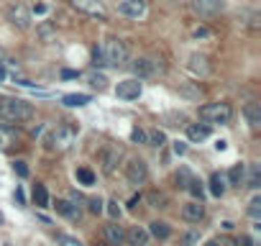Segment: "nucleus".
<instances>
[{"label": "nucleus", "instance_id": "aec40b11", "mask_svg": "<svg viewBox=\"0 0 261 246\" xmlns=\"http://www.w3.org/2000/svg\"><path fill=\"white\" fill-rule=\"evenodd\" d=\"M149 236H156V238H169L172 236V228H169V223H164V220H154V223H149Z\"/></svg>", "mask_w": 261, "mask_h": 246}, {"label": "nucleus", "instance_id": "8fccbe9b", "mask_svg": "<svg viewBox=\"0 0 261 246\" xmlns=\"http://www.w3.org/2000/svg\"><path fill=\"white\" fill-rule=\"evenodd\" d=\"M3 220H6V215H3V213H0V223H3Z\"/></svg>", "mask_w": 261, "mask_h": 246}, {"label": "nucleus", "instance_id": "79ce46f5", "mask_svg": "<svg viewBox=\"0 0 261 246\" xmlns=\"http://www.w3.org/2000/svg\"><path fill=\"white\" fill-rule=\"evenodd\" d=\"M236 246H253V241H251V236H238Z\"/></svg>", "mask_w": 261, "mask_h": 246}, {"label": "nucleus", "instance_id": "b1692460", "mask_svg": "<svg viewBox=\"0 0 261 246\" xmlns=\"http://www.w3.org/2000/svg\"><path fill=\"white\" fill-rule=\"evenodd\" d=\"M85 80H87V85H90V87H95L97 92H102V90L108 87V80H105V75H100V72H87V75H85Z\"/></svg>", "mask_w": 261, "mask_h": 246}, {"label": "nucleus", "instance_id": "0eeeda50", "mask_svg": "<svg viewBox=\"0 0 261 246\" xmlns=\"http://www.w3.org/2000/svg\"><path fill=\"white\" fill-rule=\"evenodd\" d=\"M130 69H134L136 80H146V77H154L162 67H159V62H154L149 57H139V59L130 62Z\"/></svg>", "mask_w": 261, "mask_h": 246}, {"label": "nucleus", "instance_id": "2f4dec72", "mask_svg": "<svg viewBox=\"0 0 261 246\" xmlns=\"http://www.w3.org/2000/svg\"><path fill=\"white\" fill-rule=\"evenodd\" d=\"M77 180H80L82 185H95V175H92V169H87V167H80V169H77Z\"/></svg>", "mask_w": 261, "mask_h": 246}, {"label": "nucleus", "instance_id": "f03ea898", "mask_svg": "<svg viewBox=\"0 0 261 246\" xmlns=\"http://www.w3.org/2000/svg\"><path fill=\"white\" fill-rule=\"evenodd\" d=\"M102 54H105V64H110V67H115V69H120V67L128 64V46H125V41L118 39V36H110V39L105 41Z\"/></svg>", "mask_w": 261, "mask_h": 246}, {"label": "nucleus", "instance_id": "f8f14e48", "mask_svg": "<svg viewBox=\"0 0 261 246\" xmlns=\"http://www.w3.org/2000/svg\"><path fill=\"white\" fill-rule=\"evenodd\" d=\"M54 208H57V213L64 215L67 220H74V223H77V220L82 218V208H80L74 200H57Z\"/></svg>", "mask_w": 261, "mask_h": 246}, {"label": "nucleus", "instance_id": "2eb2a0df", "mask_svg": "<svg viewBox=\"0 0 261 246\" xmlns=\"http://www.w3.org/2000/svg\"><path fill=\"white\" fill-rule=\"evenodd\" d=\"M125 241H128V246H146L149 243V231L144 226H130L128 233H125Z\"/></svg>", "mask_w": 261, "mask_h": 246}, {"label": "nucleus", "instance_id": "4c0bfd02", "mask_svg": "<svg viewBox=\"0 0 261 246\" xmlns=\"http://www.w3.org/2000/svg\"><path fill=\"white\" fill-rule=\"evenodd\" d=\"M192 36H195V39H210V36H213V31H210L207 26H197V29L192 31Z\"/></svg>", "mask_w": 261, "mask_h": 246}, {"label": "nucleus", "instance_id": "9b49d317", "mask_svg": "<svg viewBox=\"0 0 261 246\" xmlns=\"http://www.w3.org/2000/svg\"><path fill=\"white\" fill-rule=\"evenodd\" d=\"M146 11H149L146 0H123L118 6V13L125 18H141V16H146Z\"/></svg>", "mask_w": 261, "mask_h": 246}, {"label": "nucleus", "instance_id": "09e8293b", "mask_svg": "<svg viewBox=\"0 0 261 246\" xmlns=\"http://www.w3.org/2000/svg\"><path fill=\"white\" fill-rule=\"evenodd\" d=\"M0 80H6V69L3 67H0Z\"/></svg>", "mask_w": 261, "mask_h": 246}, {"label": "nucleus", "instance_id": "f257e3e1", "mask_svg": "<svg viewBox=\"0 0 261 246\" xmlns=\"http://www.w3.org/2000/svg\"><path fill=\"white\" fill-rule=\"evenodd\" d=\"M0 118L11 123H26L34 118V105L18 97H0Z\"/></svg>", "mask_w": 261, "mask_h": 246}, {"label": "nucleus", "instance_id": "a19ab883", "mask_svg": "<svg viewBox=\"0 0 261 246\" xmlns=\"http://www.w3.org/2000/svg\"><path fill=\"white\" fill-rule=\"evenodd\" d=\"M172 149H174V154H177V157H182V154L187 152V144H185V141H174V146H172Z\"/></svg>", "mask_w": 261, "mask_h": 246}, {"label": "nucleus", "instance_id": "c03bdc74", "mask_svg": "<svg viewBox=\"0 0 261 246\" xmlns=\"http://www.w3.org/2000/svg\"><path fill=\"white\" fill-rule=\"evenodd\" d=\"M34 13H39V16L46 13V6H44V3H36V6H34Z\"/></svg>", "mask_w": 261, "mask_h": 246}, {"label": "nucleus", "instance_id": "cd10ccee", "mask_svg": "<svg viewBox=\"0 0 261 246\" xmlns=\"http://www.w3.org/2000/svg\"><path fill=\"white\" fill-rule=\"evenodd\" d=\"M146 144H149V146H156V149H162V146L167 144V136H164V131H159V129L149 131V134H146Z\"/></svg>", "mask_w": 261, "mask_h": 246}, {"label": "nucleus", "instance_id": "ea45409f", "mask_svg": "<svg viewBox=\"0 0 261 246\" xmlns=\"http://www.w3.org/2000/svg\"><path fill=\"white\" fill-rule=\"evenodd\" d=\"M13 169H16V175H18V177H29V167H26V162H21V159H18V162H13Z\"/></svg>", "mask_w": 261, "mask_h": 246}, {"label": "nucleus", "instance_id": "423d86ee", "mask_svg": "<svg viewBox=\"0 0 261 246\" xmlns=\"http://www.w3.org/2000/svg\"><path fill=\"white\" fill-rule=\"evenodd\" d=\"M146 177H149V167H146V162L141 157L128 159V164H125V180L130 185H144Z\"/></svg>", "mask_w": 261, "mask_h": 246}, {"label": "nucleus", "instance_id": "1a4fd4ad", "mask_svg": "<svg viewBox=\"0 0 261 246\" xmlns=\"http://www.w3.org/2000/svg\"><path fill=\"white\" fill-rule=\"evenodd\" d=\"M72 6H74L77 11L92 16V18H100V21L108 18V11H105V6L100 3V0H72Z\"/></svg>", "mask_w": 261, "mask_h": 246}, {"label": "nucleus", "instance_id": "4be33fe9", "mask_svg": "<svg viewBox=\"0 0 261 246\" xmlns=\"http://www.w3.org/2000/svg\"><path fill=\"white\" fill-rule=\"evenodd\" d=\"M243 180H246V164H233L230 172H228V182H230L233 187H241Z\"/></svg>", "mask_w": 261, "mask_h": 246}, {"label": "nucleus", "instance_id": "6ab92c4d", "mask_svg": "<svg viewBox=\"0 0 261 246\" xmlns=\"http://www.w3.org/2000/svg\"><path fill=\"white\" fill-rule=\"evenodd\" d=\"M225 177L220 175V172H213L210 175V195H215V198H223L225 195Z\"/></svg>", "mask_w": 261, "mask_h": 246}, {"label": "nucleus", "instance_id": "473e14b6", "mask_svg": "<svg viewBox=\"0 0 261 246\" xmlns=\"http://www.w3.org/2000/svg\"><path fill=\"white\" fill-rule=\"evenodd\" d=\"M187 190L192 192V198H195V200H200V203H202V182H200V180H190V182H187Z\"/></svg>", "mask_w": 261, "mask_h": 246}, {"label": "nucleus", "instance_id": "f3484780", "mask_svg": "<svg viewBox=\"0 0 261 246\" xmlns=\"http://www.w3.org/2000/svg\"><path fill=\"white\" fill-rule=\"evenodd\" d=\"M243 118L248 120V126H258V123H261V105L258 103H248L246 108H243Z\"/></svg>", "mask_w": 261, "mask_h": 246}, {"label": "nucleus", "instance_id": "39448f33", "mask_svg": "<svg viewBox=\"0 0 261 246\" xmlns=\"http://www.w3.org/2000/svg\"><path fill=\"white\" fill-rule=\"evenodd\" d=\"M233 115V108L228 103H207L200 108V118L205 123H228Z\"/></svg>", "mask_w": 261, "mask_h": 246}, {"label": "nucleus", "instance_id": "72a5a7b5", "mask_svg": "<svg viewBox=\"0 0 261 246\" xmlns=\"http://www.w3.org/2000/svg\"><path fill=\"white\" fill-rule=\"evenodd\" d=\"M130 141L134 144H146V131L141 126H134V131H130Z\"/></svg>", "mask_w": 261, "mask_h": 246}, {"label": "nucleus", "instance_id": "4468645a", "mask_svg": "<svg viewBox=\"0 0 261 246\" xmlns=\"http://www.w3.org/2000/svg\"><path fill=\"white\" fill-rule=\"evenodd\" d=\"M210 134H213L210 123H190V126H187V139H190V141H195V144H200V141L210 139Z\"/></svg>", "mask_w": 261, "mask_h": 246}, {"label": "nucleus", "instance_id": "bb28decb", "mask_svg": "<svg viewBox=\"0 0 261 246\" xmlns=\"http://www.w3.org/2000/svg\"><path fill=\"white\" fill-rule=\"evenodd\" d=\"M34 203H36L39 208H49V192H46V187H44L41 182L34 185Z\"/></svg>", "mask_w": 261, "mask_h": 246}, {"label": "nucleus", "instance_id": "f704fd0d", "mask_svg": "<svg viewBox=\"0 0 261 246\" xmlns=\"http://www.w3.org/2000/svg\"><path fill=\"white\" fill-rule=\"evenodd\" d=\"M92 67H105V54H102L100 46L92 49Z\"/></svg>", "mask_w": 261, "mask_h": 246}, {"label": "nucleus", "instance_id": "c85d7f7f", "mask_svg": "<svg viewBox=\"0 0 261 246\" xmlns=\"http://www.w3.org/2000/svg\"><path fill=\"white\" fill-rule=\"evenodd\" d=\"M146 200L151 203V208H167V203H169V198H167L164 192H156V190H154V192H149V195H146Z\"/></svg>", "mask_w": 261, "mask_h": 246}, {"label": "nucleus", "instance_id": "49530a36", "mask_svg": "<svg viewBox=\"0 0 261 246\" xmlns=\"http://www.w3.org/2000/svg\"><path fill=\"white\" fill-rule=\"evenodd\" d=\"M62 241H64V243H67V246H82V243H80V241H72V238H62Z\"/></svg>", "mask_w": 261, "mask_h": 246}, {"label": "nucleus", "instance_id": "c756f323", "mask_svg": "<svg viewBox=\"0 0 261 246\" xmlns=\"http://www.w3.org/2000/svg\"><path fill=\"white\" fill-rule=\"evenodd\" d=\"M200 243V231H187L179 236V246H197Z\"/></svg>", "mask_w": 261, "mask_h": 246}, {"label": "nucleus", "instance_id": "37998d69", "mask_svg": "<svg viewBox=\"0 0 261 246\" xmlns=\"http://www.w3.org/2000/svg\"><path fill=\"white\" fill-rule=\"evenodd\" d=\"M62 77H64V80H74V77H80V72H77V69H64Z\"/></svg>", "mask_w": 261, "mask_h": 246}, {"label": "nucleus", "instance_id": "393cba45", "mask_svg": "<svg viewBox=\"0 0 261 246\" xmlns=\"http://www.w3.org/2000/svg\"><path fill=\"white\" fill-rule=\"evenodd\" d=\"M243 182H246L248 187H253V190H256V187H261V164H258V162H253V164H251L248 177H246Z\"/></svg>", "mask_w": 261, "mask_h": 246}, {"label": "nucleus", "instance_id": "a211bd4d", "mask_svg": "<svg viewBox=\"0 0 261 246\" xmlns=\"http://www.w3.org/2000/svg\"><path fill=\"white\" fill-rule=\"evenodd\" d=\"M190 69H192L195 75H200V77H205V75L210 72V64H207V57H202V54H195V57H190Z\"/></svg>", "mask_w": 261, "mask_h": 246}, {"label": "nucleus", "instance_id": "c9c22d12", "mask_svg": "<svg viewBox=\"0 0 261 246\" xmlns=\"http://www.w3.org/2000/svg\"><path fill=\"white\" fill-rule=\"evenodd\" d=\"M105 205H108V213H110V218H113V220H118V218H120V205H118V200H108Z\"/></svg>", "mask_w": 261, "mask_h": 246}, {"label": "nucleus", "instance_id": "58836bf2", "mask_svg": "<svg viewBox=\"0 0 261 246\" xmlns=\"http://www.w3.org/2000/svg\"><path fill=\"white\" fill-rule=\"evenodd\" d=\"M87 205H90V213H95V215L102 213V200H100V198H90Z\"/></svg>", "mask_w": 261, "mask_h": 246}, {"label": "nucleus", "instance_id": "6e6552de", "mask_svg": "<svg viewBox=\"0 0 261 246\" xmlns=\"http://www.w3.org/2000/svg\"><path fill=\"white\" fill-rule=\"evenodd\" d=\"M8 21L13 26H18V29H29L31 26V11H29V6L26 3H13L8 8Z\"/></svg>", "mask_w": 261, "mask_h": 246}, {"label": "nucleus", "instance_id": "ddd939ff", "mask_svg": "<svg viewBox=\"0 0 261 246\" xmlns=\"http://www.w3.org/2000/svg\"><path fill=\"white\" fill-rule=\"evenodd\" d=\"M182 218H185L187 223H200V220L205 218V205H202L200 200L187 203V205L182 208Z\"/></svg>", "mask_w": 261, "mask_h": 246}, {"label": "nucleus", "instance_id": "7c9ffc66", "mask_svg": "<svg viewBox=\"0 0 261 246\" xmlns=\"http://www.w3.org/2000/svg\"><path fill=\"white\" fill-rule=\"evenodd\" d=\"M248 215H251L253 220H258V218H261V195L251 198V203H248Z\"/></svg>", "mask_w": 261, "mask_h": 246}, {"label": "nucleus", "instance_id": "20e7f679", "mask_svg": "<svg viewBox=\"0 0 261 246\" xmlns=\"http://www.w3.org/2000/svg\"><path fill=\"white\" fill-rule=\"evenodd\" d=\"M120 159H123V149L118 144H105L100 149V154H97V164H100L102 175H113L118 169Z\"/></svg>", "mask_w": 261, "mask_h": 246}, {"label": "nucleus", "instance_id": "a878e982", "mask_svg": "<svg viewBox=\"0 0 261 246\" xmlns=\"http://www.w3.org/2000/svg\"><path fill=\"white\" fill-rule=\"evenodd\" d=\"M16 144V131L13 129H8V126H0V149H11Z\"/></svg>", "mask_w": 261, "mask_h": 246}, {"label": "nucleus", "instance_id": "a18cd8bd", "mask_svg": "<svg viewBox=\"0 0 261 246\" xmlns=\"http://www.w3.org/2000/svg\"><path fill=\"white\" fill-rule=\"evenodd\" d=\"M205 246H225V241H220V238H213V241H207Z\"/></svg>", "mask_w": 261, "mask_h": 246}, {"label": "nucleus", "instance_id": "9d476101", "mask_svg": "<svg viewBox=\"0 0 261 246\" xmlns=\"http://www.w3.org/2000/svg\"><path fill=\"white\" fill-rule=\"evenodd\" d=\"M144 92V87H141V80H123V82H118V87H115V95L120 97V100H136L139 95Z\"/></svg>", "mask_w": 261, "mask_h": 246}, {"label": "nucleus", "instance_id": "7ed1b4c3", "mask_svg": "<svg viewBox=\"0 0 261 246\" xmlns=\"http://www.w3.org/2000/svg\"><path fill=\"white\" fill-rule=\"evenodd\" d=\"M74 136H77V131H74L72 126H57V129H51V134L46 136V146H49L51 152H64V149L72 146Z\"/></svg>", "mask_w": 261, "mask_h": 246}, {"label": "nucleus", "instance_id": "412c9836", "mask_svg": "<svg viewBox=\"0 0 261 246\" xmlns=\"http://www.w3.org/2000/svg\"><path fill=\"white\" fill-rule=\"evenodd\" d=\"M220 6H223L220 0H197V3H195L197 13H202V16H213V13H218Z\"/></svg>", "mask_w": 261, "mask_h": 246}, {"label": "nucleus", "instance_id": "e433bc0d", "mask_svg": "<svg viewBox=\"0 0 261 246\" xmlns=\"http://www.w3.org/2000/svg\"><path fill=\"white\" fill-rule=\"evenodd\" d=\"M192 177H190V169L187 167H182L179 172H177V182H179V187H187V182H190Z\"/></svg>", "mask_w": 261, "mask_h": 246}, {"label": "nucleus", "instance_id": "5701e85b", "mask_svg": "<svg viewBox=\"0 0 261 246\" xmlns=\"http://www.w3.org/2000/svg\"><path fill=\"white\" fill-rule=\"evenodd\" d=\"M62 103L69 105V108H82V105L90 103V95H85V92H72V95H64Z\"/></svg>", "mask_w": 261, "mask_h": 246}, {"label": "nucleus", "instance_id": "dca6fc26", "mask_svg": "<svg viewBox=\"0 0 261 246\" xmlns=\"http://www.w3.org/2000/svg\"><path fill=\"white\" fill-rule=\"evenodd\" d=\"M102 236H105V241H108L110 246H120V243L125 241V233H123V228H120L115 220H110V223L102 228Z\"/></svg>", "mask_w": 261, "mask_h": 246}, {"label": "nucleus", "instance_id": "de8ad7c7", "mask_svg": "<svg viewBox=\"0 0 261 246\" xmlns=\"http://www.w3.org/2000/svg\"><path fill=\"white\" fill-rule=\"evenodd\" d=\"M16 200H18V203H23V200H26V198H23V190H16Z\"/></svg>", "mask_w": 261, "mask_h": 246}]
</instances>
